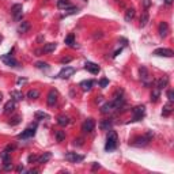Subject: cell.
I'll use <instances>...</instances> for the list:
<instances>
[{"label":"cell","mask_w":174,"mask_h":174,"mask_svg":"<svg viewBox=\"0 0 174 174\" xmlns=\"http://www.w3.org/2000/svg\"><path fill=\"white\" fill-rule=\"evenodd\" d=\"M57 99H59V93L56 90H51L48 94V98H46V103L49 106H55L57 103Z\"/></svg>","instance_id":"obj_9"},{"label":"cell","mask_w":174,"mask_h":174,"mask_svg":"<svg viewBox=\"0 0 174 174\" xmlns=\"http://www.w3.org/2000/svg\"><path fill=\"white\" fill-rule=\"evenodd\" d=\"M93 84H94L93 80H83V82H80V87H82L83 91H90Z\"/></svg>","instance_id":"obj_21"},{"label":"cell","mask_w":174,"mask_h":174,"mask_svg":"<svg viewBox=\"0 0 174 174\" xmlns=\"http://www.w3.org/2000/svg\"><path fill=\"white\" fill-rule=\"evenodd\" d=\"M1 98H3V95H1V94H0V101H1Z\"/></svg>","instance_id":"obj_52"},{"label":"cell","mask_w":174,"mask_h":174,"mask_svg":"<svg viewBox=\"0 0 174 174\" xmlns=\"http://www.w3.org/2000/svg\"><path fill=\"white\" fill-rule=\"evenodd\" d=\"M51 157H52V154L51 152H44L41 157H38V159H37V163L38 165H42V163H46L49 159H51Z\"/></svg>","instance_id":"obj_19"},{"label":"cell","mask_w":174,"mask_h":174,"mask_svg":"<svg viewBox=\"0 0 174 174\" xmlns=\"http://www.w3.org/2000/svg\"><path fill=\"white\" fill-rule=\"evenodd\" d=\"M113 128V121L112 120H102L99 123V129L101 131H109Z\"/></svg>","instance_id":"obj_13"},{"label":"cell","mask_w":174,"mask_h":174,"mask_svg":"<svg viewBox=\"0 0 174 174\" xmlns=\"http://www.w3.org/2000/svg\"><path fill=\"white\" fill-rule=\"evenodd\" d=\"M169 33V25L166 22H161L159 23V35L161 37H166Z\"/></svg>","instance_id":"obj_15"},{"label":"cell","mask_w":174,"mask_h":174,"mask_svg":"<svg viewBox=\"0 0 174 174\" xmlns=\"http://www.w3.org/2000/svg\"><path fill=\"white\" fill-rule=\"evenodd\" d=\"M107 84H109V79L106 78H102L101 80H99V87H102V89H105Z\"/></svg>","instance_id":"obj_39"},{"label":"cell","mask_w":174,"mask_h":174,"mask_svg":"<svg viewBox=\"0 0 174 174\" xmlns=\"http://www.w3.org/2000/svg\"><path fill=\"white\" fill-rule=\"evenodd\" d=\"M84 68H86L89 72L93 73V75H97V73H99V71H101V68H99L98 64L91 63V61H86V63H84Z\"/></svg>","instance_id":"obj_10"},{"label":"cell","mask_w":174,"mask_h":174,"mask_svg":"<svg viewBox=\"0 0 174 174\" xmlns=\"http://www.w3.org/2000/svg\"><path fill=\"white\" fill-rule=\"evenodd\" d=\"M167 84H169V78H167V76H163V78H161L157 82V89L163 90V89H166V87H167Z\"/></svg>","instance_id":"obj_14"},{"label":"cell","mask_w":174,"mask_h":174,"mask_svg":"<svg viewBox=\"0 0 174 174\" xmlns=\"http://www.w3.org/2000/svg\"><path fill=\"white\" fill-rule=\"evenodd\" d=\"M39 97V91L38 90H29L27 93V98L29 99H37Z\"/></svg>","instance_id":"obj_31"},{"label":"cell","mask_w":174,"mask_h":174,"mask_svg":"<svg viewBox=\"0 0 174 174\" xmlns=\"http://www.w3.org/2000/svg\"><path fill=\"white\" fill-rule=\"evenodd\" d=\"M139 72H140V78H141V80L146 83V86H147V80H148V69H147L146 67H140V69H139Z\"/></svg>","instance_id":"obj_22"},{"label":"cell","mask_w":174,"mask_h":174,"mask_svg":"<svg viewBox=\"0 0 174 174\" xmlns=\"http://www.w3.org/2000/svg\"><path fill=\"white\" fill-rule=\"evenodd\" d=\"M76 72V69H75V68L73 67H64L61 69V71H60V72H59V75H57V78H61V79H68L69 78V76H72L73 73Z\"/></svg>","instance_id":"obj_6"},{"label":"cell","mask_w":174,"mask_h":174,"mask_svg":"<svg viewBox=\"0 0 174 174\" xmlns=\"http://www.w3.org/2000/svg\"><path fill=\"white\" fill-rule=\"evenodd\" d=\"M99 167H101V165H99V163H97V162H94V163H93V166H91L93 170H98Z\"/></svg>","instance_id":"obj_45"},{"label":"cell","mask_w":174,"mask_h":174,"mask_svg":"<svg viewBox=\"0 0 174 174\" xmlns=\"http://www.w3.org/2000/svg\"><path fill=\"white\" fill-rule=\"evenodd\" d=\"M11 97L14 98V101H19V99H22L23 98V94L22 93H19V91H11Z\"/></svg>","instance_id":"obj_33"},{"label":"cell","mask_w":174,"mask_h":174,"mask_svg":"<svg viewBox=\"0 0 174 174\" xmlns=\"http://www.w3.org/2000/svg\"><path fill=\"white\" fill-rule=\"evenodd\" d=\"M150 21V17H148V12H143L140 17V27H144L147 26V23Z\"/></svg>","instance_id":"obj_27"},{"label":"cell","mask_w":174,"mask_h":174,"mask_svg":"<svg viewBox=\"0 0 174 174\" xmlns=\"http://www.w3.org/2000/svg\"><path fill=\"white\" fill-rule=\"evenodd\" d=\"M4 162V170L10 171L12 169V163H11V159H7V161H3Z\"/></svg>","instance_id":"obj_36"},{"label":"cell","mask_w":174,"mask_h":174,"mask_svg":"<svg viewBox=\"0 0 174 174\" xmlns=\"http://www.w3.org/2000/svg\"><path fill=\"white\" fill-rule=\"evenodd\" d=\"M121 51H123V48H120V49H118V51H116V52H114V55H113V57H117L118 55H120V53H121Z\"/></svg>","instance_id":"obj_47"},{"label":"cell","mask_w":174,"mask_h":174,"mask_svg":"<svg viewBox=\"0 0 174 174\" xmlns=\"http://www.w3.org/2000/svg\"><path fill=\"white\" fill-rule=\"evenodd\" d=\"M124 18H125V22H131V21L135 18V8H128Z\"/></svg>","instance_id":"obj_24"},{"label":"cell","mask_w":174,"mask_h":174,"mask_svg":"<svg viewBox=\"0 0 174 174\" xmlns=\"http://www.w3.org/2000/svg\"><path fill=\"white\" fill-rule=\"evenodd\" d=\"M132 113H133V121H139L144 117V113H146V107L143 105H139L132 109Z\"/></svg>","instance_id":"obj_4"},{"label":"cell","mask_w":174,"mask_h":174,"mask_svg":"<svg viewBox=\"0 0 174 174\" xmlns=\"http://www.w3.org/2000/svg\"><path fill=\"white\" fill-rule=\"evenodd\" d=\"M29 29H30V23H29L27 21H23V22L19 23L18 31H19V33H26V31H29Z\"/></svg>","instance_id":"obj_23"},{"label":"cell","mask_w":174,"mask_h":174,"mask_svg":"<svg viewBox=\"0 0 174 174\" xmlns=\"http://www.w3.org/2000/svg\"><path fill=\"white\" fill-rule=\"evenodd\" d=\"M35 127H37V125L34 124L33 127L26 128L21 135H18V139H30V137H33V136L35 135Z\"/></svg>","instance_id":"obj_8"},{"label":"cell","mask_w":174,"mask_h":174,"mask_svg":"<svg viewBox=\"0 0 174 174\" xmlns=\"http://www.w3.org/2000/svg\"><path fill=\"white\" fill-rule=\"evenodd\" d=\"M1 41H3V35L0 34V42H1Z\"/></svg>","instance_id":"obj_51"},{"label":"cell","mask_w":174,"mask_h":174,"mask_svg":"<svg viewBox=\"0 0 174 174\" xmlns=\"http://www.w3.org/2000/svg\"><path fill=\"white\" fill-rule=\"evenodd\" d=\"M152 132L150 131V132H147L146 136H139V137H135L133 140L131 141V144L133 147H146L148 146V143H150V140H151L152 137Z\"/></svg>","instance_id":"obj_2"},{"label":"cell","mask_w":174,"mask_h":174,"mask_svg":"<svg viewBox=\"0 0 174 174\" xmlns=\"http://www.w3.org/2000/svg\"><path fill=\"white\" fill-rule=\"evenodd\" d=\"M167 98H169V101L170 102H173V99H174V91L173 90L167 91Z\"/></svg>","instance_id":"obj_42"},{"label":"cell","mask_w":174,"mask_h":174,"mask_svg":"<svg viewBox=\"0 0 174 174\" xmlns=\"http://www.w3.org/2000/svg\"><path fill=\"white\" fill-rule=\"evenodd\" d=\"M117 133L113 131V129H109L107 131V136H106V144H105V150L106 151H113L117 148Z\"/></svg>","instance_id":"obj_1"},{"label":"cell","mask_w":174,"mask_h":174,"mask_svg":"<svg viewBox=\"0 0 174 174\" xmlns=\"http://www.w3.org/2000/svg\"><path fill=\"white\" fill-rule=\"evenodd\" d=\"M21 121H22V117L17 114V116H14V117L10 120V125H18V124L21 123Z\"/></svg>","instance_id":"obj_34"},{"label":"cell","mask_w":174,"mask_h":174,"mask_svg":"<svg viewBox=\"0 0 174 174\" xmlns=\"http://www.w3.org/2000/svg\"><path fill=\"white\" fill-rule=\"evenodd\" d=\"M27 173L29 174H37V173H39V170L38 169H31V170H29Z\"/></svg>","instance_id":"obj_46"},{"label":"cell","mask_w":174,"mask_h":174,"mask_svg":"<svg viewBox=\"0 0 174 174\" xmlns=\"http://www.w3.org/2000/svg\"><path fill=\"white\" fill-rule=\"evenodd\" d=\"M171 112H173V103H171V102H167V103L163 106L162 116L167 117V116H170V114H171Z\"/></svg>","instance_id":"obj_17"},{"label":"cell","mask_w":174,"mask_h":174,"mask_svg":"<svg viewBox=\"0 0 174 174\" xmlns=\"http://www.w3.org/2000/svg\"><path fill=\"white\" fill-rule=\"evenodd\" d=\"M67 11L68 12H65V17H67V15H72V14H78L79 8H76V7H71V8H68Z\"/></svg>","instance_id":"obj_38"},{"label":"cell","mask_w":174,"mask_h":174,"mask_svg":"<svg viewBox=\"0 0 174 174\" xmlns=\"http://www.w3.org/2000/svg\"><path fill=\"white\" fill-rule=\"evenodd\" d=\"M35 67L39 68V69H48V64L46 63H42V61H38V63H35Z\"/></svg>","instance_id":"obj_37"},{"label":"cell","mask_w":174,"mask_h":174,"mask_svg":"<svg viewBox=\"0 0 174 174\" xmlns=\"http://www.w3.org/2000/svg\"><path fill=\"white\" fill-rule=\"evenodd\" d=\"M56 48H57L56 42H49V44H46V45L44 46L42 52H44V53H52V52H55V49H56Z\"/></svg>","instance_id":"obj_20"},{"label":"cell","mask_w":174,"mask_h":174,"mask_svg":"<svg viewBox=\"0 0 174 174\" xmlns=\"http://www.w3.org/2000/svg\"><path fill=\"white\" fill-rule=\"evenodd\" d=\"M34 117L37 118V120H49V114L45 112H35Z\"/></svg>","instance_id":"obj_30"},{"label":"cell","mask_w":174,"mask_h":174,"mask_svg":"<svg viewBox=\"0 0 174 174\" xmlns=\"http://www.w3.org/2000/svg\"><path fill=\"white\" fill-rule=\"evenodd\" d=\"M64 42L67 44L68 46H71V48H75V38H73V35L72 34H69V35H67L65 37V39H64Z\"/></svg>","instance_id":"obj_29"},{"label":"cell","mask_w":174,"mask_h":174,"mask_svg":"<svg viewBox=\"0 0 174 174\" xmlns=\"http://www.w3.org/2000/svg\"><path fill=\"white\" fill-rule=\"evenodd\" d=\"M152 55L155 56H161V57H173L174 56V52L171 49H167V48H158L154 51Z\"/></svg>","instance_id":"obj_7"},{"label":"cell","mask_w":174,"mask_h":174,"mask_svg":"<svg viewBox=\"0 0 174 174\" xmlns=\"http://www.w3.org/2000/svg\"><path fill=\"white\" fill-rule=\"evenodd\" d=\"M57 124L61 125V127H65V125L69 124V117H67V116H59L57 117Z\"/></svg>","instance_id":"obj_26"},{"label":"cell","mask_w":174,"mask_h":174,"mask_svg":"<svg viewBox=\"0 0 174 174\" xmlns=\"http://www.w3.org/2000/svg\"><path fill=\"white\" fill-rule=\"evenodd\" d=\"M37 159H38V157L37 155H29V158H27V162L29 163H37Z\"/></svg>","instance_id":"obj_40"},{"label":"cell","mask_w":174,"mask_h":174,"mask_svg":"<svg viewBox=\"0 0 174 174\" xmlns=\"http://www.w3.org/2000/svg\"><path fill=\"white\" fill-rule=\"evenodd\" d=\"M173 3V0H166V4H171Z\"/></svg>","instance_id":"obj_50"},{"label":"cell","mask_w":174,"mask_h":174,"mask_svg":"<svg viewBox=\"0 0 174 174\" xmlns=\"http://www.w3.org/2000/svg\"><path fill=\"white\" fill-rule=\"evenodd\" d=\"M1 60L6 63L8 67H18V65H19L17 60H15V59L11 56V52H10V53H7V55H4V56L1 57Z\"/></svg>","instance_id":"obj_11"},{"label":"cell","mask_w":174,"mask_h":174,"mask_svg":"<svg viewBox=\"0 0 174 174\" xmlns=\"http://www.w3.org/2000/svg\"><path fill=\"white\" fill-rule=\"evenodd\" d=\"M65 139V133H64V131H56V141H63Z\"/></svg>","instance_id":"obj_32"},{"label":"cell","mask_w":174,"mask_h":174,"mask_svg":"<svg viewBox=\"0 0 174 174\" xmlns=\"http://www.w3.org/2000/svg\"><path fill=\"white\" fill-rule=\"evenodd\" d=\"M95 128V121L93 118H87L83 124H82V131L84 133H91L93 131Z\"/></svg>","instance_id":"obj_5"},{"label":"cell","mask_w":174,"mask_h":174,"mask_svg":"<svg viewBox=\"0 0 174 174\" xmlns=\"http://www.w3.org/2000/svg\"><path fill=\"white\" fill-rule=\"evenodd\" d=\"M64 158H65V161H68V162H71V163H79L84 159L83 155H79L78 152H67Z\"/></svg>","instance_id":"obj_3"},{"label":"cell","mask_w":174,"mask_h":174,"mask_svg":"<svg viewBox=\"0 0 174 174\" xmlns=\"http://www.w3.org/2000/svg\"><path fill=\"white\" fill-rule=\"evenodd\" d=\"M0 159H1V161H7V159H11V157H10V152L7 151V150L1 151V152H0Z\"/></svg>","instance_id":"obj_35"},{"label":"cell","mask_w":174,"mask_h":174,"mask_svg":"<svg viewBox=\"0 0 174 174\" xmlns=\"http://www.w3.org/2000/svg\"><path fill=\"white\" fill-rule=\"evenodd\" d=\"M14 109H15V101H14V99H10V101L4 105V113H7V114H8V113H12Z\"/></svg>","instance_id":"obj_18"},{"label":"cell","mask_w":174,"mask_h":174,"mask_svg":"<svg viewBox=\"0 0 174 174\" xmlns=\"http://www.w3.org/2000/svg\"><path fill=\"white\" fill-rule=\"evenodd\" d=\"M71 60H72V57H64V59H61V63L63 64H68Z\"/></svg>","instance_id":"obj_44"},{"label":"cell","mask_w":174,"mask_h":174,"mask_svg":"<svg viewBox=\"0 0 174 174\" xmlns=\"http://www.w3.org/2000/svg\"><path fill=\"white\" fill-rule=\"evenodd\" d=\"M23 170H25V169H23V166H19V167L17 169V171H18V173H21V171H23Z\"/></svg>","instance_id":"obj_48"},{"label":"cell","mask_w":174,"mask_h":174,"mask_svg":"<svg viewBox=\"0 0 174 174\" xmlns=\"http://www.w3.org/2000/svg\"><path fill=\"white\" fill-rule=\"evenodd\" d=\"M57 7L60 10H68V8L72 7V4H71L69 0H57Z\"/></svg>","instance_id":"obj_16"},{"label":"cell","mask_w":174,"mask_h":174,"mask_svg":"<svg viewBox=\"0 0 174 174\" xmlns=\"http://www.w3.org/2000/svg\"><path fill=\"white\" fill-rule=\"evenodd\" d=\"M15 148H17V146H15V144H8V146L6 147V150L8 152H11V151H14V150H15Z\"/></svg>","instance_id":"obj_43"},{"label":"cell","mask_w":174,"mask_h":174,"mask_svg":"<svg viewBox=\"0 0 174 174\" xmlns=\"http://www.w3.org/2000/svg\"><path fill=\"white\" fill-rule=\"evenodd\" d=\"M161 98V90L159 89H152V91H151V102H157L158 99Z\"/></svg>","instance_id":"obj_25"},{"label":"cell","mask_w":174,"mask_h":174,"mask_svg":"<svg viewBox=\"0 0 174 174\" xmlns=\"http://www.w3.org/2000/svg\"><path fill=\"white\" fill-rule=\"evenodd\" d=\"M22 4H14V6L11 7V14L14 15V17H17L18 14H21L22 12Z\"/></svg>","instance_id":"obj_28"},{"label":"cell","mask_w":174,"mask_h":174,"mask_svg":"<svg viewBox=\"0 0 174 174\" xmlns=\"http://www.w3.org/2000/svg\"><path fill=\"white\" fill-rule=\"evenodd\" d=\"M116 110V107H114V103H113L112 101L110 102H106L105 105H102L101 107V112L103 113V114H109V113H112Z\"/></svg>","instance_id":"obj_12"},{"label":"cell","mask_w":174,"mask_h":174,"mask_svg":"<svg viewBox=\"0 0 174 174\" xmlns=\"http://www.w3.org/2000/svg\"><path fill=\"white\" fill-rule=\"evenodd\" d=\"M73 144H75V146H78V147L83 146V139H82V137H78V139H75V140H73Z\"/></svg>","instance_id":"obj_41"},{"label":"cell","mask_w":174,"mask_h":174,"mask_svg":"<svg viewBox=\"0 0 174 174\" xmlns=\"http://www.w3.org/2000/svg\"><path fill=\"white\" fill-rule=\"evenodd\" d=\"M26 82V79H18V84H21V83H25Z\"/></svg>","instance_id":"obj_49"}]
</instances>
